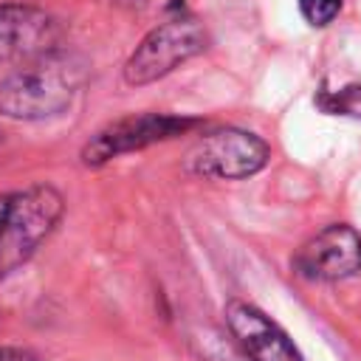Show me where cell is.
<instances>
[{
	"instance_id": "cell-6",
	"label": "cell",
	"mask_w": 361,
	"mask_h": 361,
	"mask_svg": "<svg viewBox=\"0 0 361 361\" xmlns=\"http://www.w3.org/2000/svg\"><path fill=\"white\" fill-rule=\"evenodd\" d=\"M59 23L31 3H0V65L56 54Z\"/></svg>"
},
{
	"instance_id": "cell-1",
	"label": "cell",
	"mask_w": 361,
	"mask_h": 361,
	"mask_svg": "<svg viewBox=\"0 0 361 361\" xmlns=\"http://www.w3.org/2000/svg\"><path fill=\"white\" fill-rule=\"evenodd\" d=\"M79 68L56 54L20 62L0 79V113L17 121H42L71 107Z\"/></svg>"
},
{
	"instance_id": "cell-10",
	"label": "cell",
	"mask_w": 361,
	"mask_h": 361,
	"mask_svg": "<svg viewBox=\"0 0 361 361\" xmlns=\"http://www.w3.org/2000/svg\"><path fill=\"white\" fill-rule=\"evenodd\" d=\"M299 11L310 25L322 28V25H330L338 17L341 0H299Z\"/></svg>"
},
{
	"instance_id": "cell-3",
	"label": "cell",
	"mask_w": 361,
	"mask_h": 361,
	"mask_svg": "<svg viewBox=\"0 0 361 361\" xmlns=\"http://www.w3.org/2000/svg\"><path fill=\"white\" fill-rule=\"evenodd\" d=\"M206 48V31L192 17H172L155 25L124 62V82L133 87L149 85L180 68Z\"/></svg>"
},
{
	"instance_id": "cell-12",
	"label": "cell",
	"mask_w": 361,
	"mask_h": 361,
	"mask_svg": "<svg viewBox=\"0 0 361 361\" xmlns=\"http://www.w3.org/2000/svg\"><path fill=\"white\" fill-rule=\"evenodd\" d=\"M11 203H14V195H0V231L8 220V212H11Z\"/></svg>"
},
{
	"instance_id": "cell-5",
	"label": "cell",
	"mask_w": 361,
	"mask_h": 361,
	"mask_svg": "<svg viewBox=\"0 0 361 361\" xmlns=\"http://www.w3.org/2000/svg\"><path fill=\"white\" fill-rule=\"evenodd\" d=\"M197 118L189 116H172V113H141V116H127L118 118L113 124H107L104 130H99L82 149V161L87 166H99L107 164L124 152H135L144 149L149 144L158 141H169L192 127H197Z\"/></svg>"
},
{
	"instance_id": "cell-8",
	"label": "cell",
	"mask_w": 361,
	"mask_h": 361,
	"mask_svg": "<svg viewBox=\"0 0 361 361\" xmlns=\"http://www.w3.org/2000/svg\"><path fill=\"white\" fill-rule=\"evenodd\" d=\"M223 316L231 336L251 361H302V353L288 338V333L259 307L231 299Z\"/></svg>"
},
{
	"instance_id": "cell-7",
	"label": "cell",
	"mask_w": 361,
	"mask_h": 361,
	"mask_svg": "<svg viewBox=\"0 0 361 361\" xmlns=\"http://www.w3.org/2000/svg\"><path fill=\"white\" fill-rule=\"evenodd\" d=\"M293 268L313 282L353 276L361 268V234L344 223L327 226L296 251Z\"/></svg>"
},
{
	"instance_id": "cell-11",
	"label": "cell",
	"mask_w": 361,
	"mask_h": 361,
	"mask_svg": "<svg viewBox=\"0 0 361 361\" xmlns=\"http://www.w3.org/2000/svg\"><path fill=\"white\" fill-rule=\"evenodd\" d=\"M0 361H42V358L23 347H0Z\"/></svg>"
},
{
	"instance_id": "cell-4",
	"label": "cell",
	"mask_w": 361,
	"mask_h": 361,
	"mask_svg": "<svg viewBox=\"0 0 361 361\" xmlns=\"http://www.w3.org/2000/svg\"><path fill=\"white\" fill-rule=\"evenodd\" d=\"M271 158L268 144L237 127L214 130L192 144V149L183 158V166L189 175L197 178H217V180H240L257 175Z\"/></svg>"
},
{
	"instance_id": "cell-9",
	"label": "cell",
	"mask_w": 361,
	"mask_h": 361,
	"mask_svg": "<svg viewBox=\"0 0 361 361\" xmlns=\"http://www.w3.org/2000/svg\"><path fill=\"white\" fill-rule=\"evenodd\" d=\"M316 104L330 116H355L361 118V85H344L338 90H322Z\"/></svg>"
},
{
	"instance_id": "cell-2",
	"label": "cell",
	"mask_w": 361,
	"mask_h": 361,
	"mask_svg": "<svg viewBox=\"0 0 361 361\" xmlns=\"http://www.w3.org/2000/svg\"><path fill=\"white\" fill-rule=\"evenodd\" d=\"M62 195L54 186H34L14 195L8 220L0 231V279L17 271L62 217Z\"/></svg>"
}]
</instances>
